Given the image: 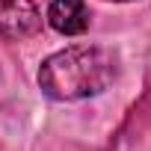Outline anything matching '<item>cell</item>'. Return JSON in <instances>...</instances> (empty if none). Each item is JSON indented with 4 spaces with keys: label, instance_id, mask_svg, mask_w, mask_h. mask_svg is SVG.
I'll return each instance as SVG.
<instances>
[{
    "label": "cell",
    "instance_id": "7a4b0ae2",
    "mask_svg": "<svg viewBox=\"0 0 151 151\" xmlns=\"http://www.w3.org/2000/svg\"><path fill=\"white\" fill-rule=\"evenodd\" d=\"M39 27H42V18L33 0H0V36L27 39Z\"/></svg>",
    "mask_w": 151,
    "mask_h": 151
},
{
    "label": "cell",
    "instance_id": "6da1fadb",
    "mask_svg": "<svg viewBox=\"0 0 151 151\" xmlns=\"http://www.w3.org/2000/svg\"><path fill=\"white\" fill-rule=\"evenodd\" d=\"M119 62L107 47L77 45L47 56L39 68V86L53 101H80L104 92L116 80Z\"/></svg>",
    "mask_w": 151,
    "mask_h": 151
},
{
    "label": "cell",
    "instance_id": "3957f363",
    "mask_svg": "<svg viewBox=\"0 0 151 151\" xmlns=\"http://www.w3.org/2000/svg\"><path fill=\"white\" fill-rule=\"evenodd\" d=\"M47 21L62 36H80L89 27V9L83 0H53L47 9Z\"/></svg>",
    "mask_w": 151,
    "mask_h": 151
}]
</instances>
